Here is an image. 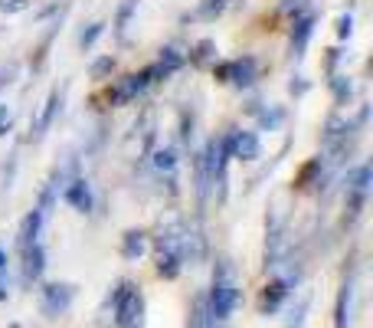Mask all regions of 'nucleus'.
Wrapping results in <instances>:
<instances>
[{
	"mask_svg": "<svg viewBox=\"0 0 373 328\" xmlns=\"http://www.w3.org/2000/svg\"><path fill=\"white\" fill-rule=\"evenodd\" d=\"M115 73V56L108 53V56H99L95 63L88 66V76L92 79H105V76H112Z\"/></svg>",
	"mask_w": 373,
	"mask_h": 328,
	"instance_id": "obj_26",
	"label": "nucleus"
},
{
	"mask_svg": "<svg viewBox=\"0 0 373 328\" xmlns=\"http://www.w3.org/2000/svg\"><path fill=\"white\" fill-rule=\"evenodd\" d=\"M291 295V286H288L282 276H275L265 289H262V295H259V312L262 316H275L282 305H285V299Z\"/></svg>",
	"mask_w": 373,
	"mask_h": 328,
	"instance_id": "obj_13",
	"label": "nucleus"
},
{
	"mask_svg": "<svg viewBox=\"0 0 373 328\" xmlns=\"http://www.w3.org/2000/svg\"><path fill=\"white\" fill-rule=\"evenodd\" d=\"M43 269H46V246H43V240L33 243V246H26V250H20V282H23L26 289H30L33 282H39Z\"/></svg>",
	"mask_w": 373,
	"mask_h": 328,
	"instance_id": "obj_8",
	"label": "nucleus"
},
{
	"mask_svg": "<svg viewBox=\"0 0 373 328\" xmlns=\"http://www.w3.org/2000/svg\"><path fill=\"white\" fill-rule=\"evenodd\" d=\"M135 10H137V0H122V7H118V13H115V33H118V37H124V33H128Z\"/></svg>",
	"mask_w": 373,
	"mask_h": 328,
	"instance_id": "obj_21",
	"label": "nucleus"
},
{
	"mask_svg": "<svg viewBox=\"0 0 373 328\" xmlns=\"http://www.w3.org/2000/svg\"><path fill=\"white\" fill-rule=\"evenodd\" d=\"M62 112V89H52L50 92V99H46V109H43V115H39V122H37V135L33 138H46V131H50L52 125H56V115Z\"/></svg>",
	"mask_w": 373,
	"mask_h": 328,
	"instance_id": "obj_15",
	"label": "nucleus"
},
{
	"mask_svg": "<svg viewBox=\"0 0 373 328\" xmlns=\"http://www.w3.org/2000/svg\"><path fill=\"white\" fill-rule=\"evenodd\" d=\"M118 253H122V259H128V263H137L148 253V233L144 230H124Z\"/></svg>",
	"mask_w": 373,
	"mask_h": 328,
	"instance_id": "obj_14",
	"label": "nucleus"
},
{
	"mask_svg": "<svg viewBox=\"0 0 373 328\" xmlns=\"http://www.w3.org/2000/svg\"><path fill=\"white\" fill-rule=\"evenodd\" d=\"M256 115H259V128H265V131H275V128L285 122V109H282V105L262 109V112H256Z\"/></svg>",
	"mask_w": 373,
	"mask_h": 328,
	"instance_id": "obj_22",
	"label": "nucleus"
},
{
	"mask_svg": "<svg viewBox=\"0 0 373 328\" xmlns=\"http://www.w3.org/2000/svg\"><path fill=\"white\" fill-rule=\"evenodd\" d=\"M226 7H229V0H197V10L190 13V20H197V24H216L226 13Z\"/></svg>",
	"mask_w": 373,
	"mask_h": 328,
	"instance_id": "obj_17",
	"label": "nucleus"
},
{
	"mask_svg": "<svg viewBox=\"0 0 373 328\" xmlns=\"http://www.w3.org/2000/svg\"><path fill=\"white\" fill-rule=\"evenodd\" d=\"M105 309H112L115 328H131L135 322H141V318H144V295H141V289H137L135 282L122 279V282H118V286L112 289V295H108Z\"/></svg>",
	"mask_w": 373,
	"mask_h": 328,
	"instance_id": "obj_2",
	"label": "nucleus"
},
{
	"mask_svg": "<svg viewBox=\"0 0 373 328\" xmlns=\"http://www.w3.org/2000/svg\"><path fill=\"white\" fill-rule=\"evenodd\" d=\"M331 92H334L337 105H347L350 95H354V82H350V76H344V73H334V76H331Z\"/></svg>",
	"mask_w": 373,
	"mask_h": 328,
	"instance_id": "obj_20",
	"label": "nucleus"
},
{
	"mask_svg": "<svg viewBox=\"0 0 373 328\" xmlns=\"http://www.w3.org/2000/svg\"><path fill=\"white\" fill-rule=\"evenodd\" d=\"M190 60H193L197 66L216 60V43H213V39H203V43H197V46H193V53H190Z\"/></svg>",
	"mask_w": 373,
	"mask_h": 328,
	"instance_id": "obj_25",
	"label": "nucleus"
},
{
	"mask_svg": "<svg viewBox=\"0 0 373 328\" xmlns=\"http://www.w3.org/2000/svg\"><path fill=\"white\" fill-rule=\"evenodd\" d=\"M370 181H373L370 164H354L347 174H344V197L350 203V214H361L363 210L367 194H370Z\"/></svg>",
	"mask_w": 373,
	"mask_h": 328,
	"instance_id": "obj_6",
	"label": "nucleus"
},
{
	"mask_svg": "<svg viewBox=\"0 0 373 328\" xmlns=\"http://www.w3.org/2000/svg\"><path fill=\"white\" fill-rule=\"evenodd\" d=\"M7 328H20V325H17V322H13V325H7Z\"/></svg>",
	"mask_w": 373,
	"mask_h": 328,
	"instance_id": "obj_32",
	"label": "nucleus"
},
{
	"mask_svg": "<svg viewBox=\"0 0 373 328\" xmlns=\"http://www.w3.org/2000/svg\"><path fill=\"white\" fill-rule=\"evenodd\" d=\"M62 201L69 203L73 210H79V214H92L95 210V190L88 184V177H82V174L69 177L62 184Z\"/></svg>",
	"mask_w": 373,
	"mask_h": 328,
	"instance_id": "obj_7",
	"label": "nucleus"
},
{
	"mask_svg": "<svg viewBox=\"0 0 373 328\" xmlns=\"http://www.w3.org/2000/svg\"><path fill=\"white\" fill-rule=\"evenodd\" d=\"M10 125H13V112H10V105H3L0 102V138L10 131Z\"/></svg>",
	"mask_w": 373,
	"mask_h": 328,
	"instance_id": "obj_28",
	"label": "nucleus"
},
{
	"mask_svg": "<svg viewBox=\"0 0 373 328\" xmlns=\"http://www.w3.org/2000/svg\"><path fill=\"white\" fill-rule=\"evenodd\" d=\"M105 33V24L102 20H95V24H88L82 33H79V50H92L95 43H99V37Z\"/></svg>",
	"mask_w": 373,
	"mask_h": 328,
	"instance_id": "obj_23",
	"label": "nucleus"
},
{
	"mask_svg": "<svg viewBox=\"0 0 373 328\" xmlns=\"http://www.w3.org/2000/svg\"><path fill=\"white\" fill-rule=\"evenodd\" d=\"M229 152H233V158H239V161H259V154H262L259 135H256L252 128H236V131H229Z\"/></svg>",
	"mask_w": 373,
	"mask_h": 328,
	"instance_id": "obj_11",
	"label": "nucleus"
},
{
	"mask_svg": "<svg viewBox=\"0 0 373 328\" xmlns=\"http://www.w3.org/2000/svg\"><path fill=\"white\" fill-rule=\"evenodd\" d=\"M186 63V53L180 50V46H164L161 56H157V63H154V69H157V79H167L174 76L177 69Z\"/></svg>",
	"mask_w": 373,
	"mask_h": 328,
	"instance_id": "obj_16",
	"label": "nucleus"
},
{
	"mask_svg": "<svg viewBox=\"0 0 373 328\" xmlns=\"http://www.w3.org/2000/svg\"><path fill=\"white\" fill-rule=\"evenodd\" d=\"M151 164H154V171H157V174L174 177V171H177V148H174V145H164V148H157V152L151 154Z\"/></svg>",
	"mask_w": 373,
	"mask_h": 328,
	"instance_id": "obj_18",
	"label": "nucleus"
},
{
	"mask_svg": "<svg viewBox=\"0 0 373 328\" xmlns=\"http://www.w3.org/2000/svg\"><path fill=\"white\" fill-rule=\"evenodd\" d=\"M308 309H311V295H305V299H298V305L288 312V322L285 328H301L305 325V318H308Z\"/></svg>",
	"mask_w": 373,
	"mask_h": 328,
	"instance_id": "obj_24",
	"label": "nucleus"
},
{
	"mask_svg": "<svg viewBox=\"0 0 373 328\" xmlns=\"http://www.w3.org/2000/svg\"><path fill=\"white\" fill-rule=\"evenodd\" d=\"M75 299L73 282H43L39 286V312L46 318H59L69 312V305Z\"/></svg>",
	"mask_w": 373,
	"mask_h": 328,
	"instance_id": "obj_5",
	"label": "nucleus"
},
{
	"mask_svg": "<svg viewBox=\"0 0 373 328\" xmlns=\"http://www.w3.org/2000/svg\"><path fill=\"white\" fill-rule=\"evenodd\" d=\"M305 7H308V0H282V10H285L288 17H298V13H305Z\"/></svg>",
	"mask_w": 373,
	"mask_h": 328,
	"instance_id": "obj_29",
	"label": "nucleus"
},
{
	"mask_svg": "<svg viewBox=\"0 0 373 328\" xmlns=\"http://www.w3.org/2000/svg\"><path fill=\"white\" fill-rule=\"evenodd\" d=\"M46 220H50V214H46V210H39V207H33V210L23 217V224H20V233H17V250H26V246L39 243Z\"/></svg>",
	"mask_w": 373,
	"mask_h": 328,
	"instance_id": "obj_12",
	"label": "nucleus"
},
{
	"mask_svg": "<svg viewBox=\"0 0 373 328\" xmlns=\"http://www.w3.org/2000/svg\"><path fill=\"white\" fill-rule=\"evenodd\" d=\"M216 325H223V322H213V318L207 316V302H203V295H200L197 302H193L190 318H186V328H216Z\"/></svg>",
	"mask_w": 373,
	"mask_h": 328,
	"instance_id": "obj_19",
	"label": "nucleus"
},
{
	"mask_svg": "<svg viewBox=\"0 0 373 328\" xmlns=\"http://www.w3.org/2000/svg\"><path fill=\"white\" fill-rule=\"evenodd\" d=\"M314 24H318V17L314 13H298V17H291V33H288V46H291V56L295 60H305V50H308L311 37H314Z\"/></svg>",
	"mask_w": 373,
	"mask_h": 328,
	"instance_id": "obj_9",
	"label": "nucleus"
},
{
	"mask_svg": "<svg viewBox=\"0 0 373 328\" xmlns=\"http://www.w3.org/2000/svg\"><path fill=\"white\" fill-rule=\"evenodd\" d=\"M288 89H291V95H301V92H308V82H305V79L298 76V82H291Z\"/></svg>",
	"mask_w": 373,
	"mask_h": 328,
	"instance_id": "obj_31",
	"label": "nucleus"
},
{
	"mask_svg": "<svg viewBox=\"0 0 373 328\" xmlns=\"http://www.w3.org/2000/svg\"><path fill=\"white\" fill-rule=\"evenodd\" d=\"M337 37L341 39L354 37V17H350V13H341V17H337Z\"/></svg>",
	"mask_w": 373,
	"mask_h": 328,
	"instance_id": "obj_27",
	"label": "nucleus"
},
{
	"mask_svg": "<svg viewBox=\"0 0 373 328\" xmlns=\"http://www.w3.org/2000/svg\"><path fill=\"white\" fill-rule=\"evenodd\" d=\"M354 295H357V276L347 273L341 289H337V305H334V328H350L354 322Z\"/></svg>",
	"mask_w": 373,
	"mask_h": 328,
	"instance_id": "obj_10",
	"label": "nucleus"
},
{
	"mask_svg": "<svg viewBox=\"0 0 373 328\" xmlns=\"http://www.w3.org/2000/svg\"><path fill=\"white\" fill-rule=\"evenodd\" d=\"M213 76L220 82H229L236 89H252L259 79V60L256 56H236L233 63H220L213 66Z\"/></svg>",
	"mask_w": 373,
	"mask_h": 328,
	"instance_id": "obj_4",
	"label": "nucleus"
},
{
	"mask_svg": "<svg viewBox=\"0 0 373 328\" xmlns=\"http://www.w3.org/2000/svg\"><path fill=\"white\" fill-rule=\"evenodd\" d=\"M154 82H161L157 79V69L154 66H144L141 73H128V76L115 79V86L108 89V105H128V102H135L137 95H144Z\"/></svg>",
	"mask_w": 373,
	"mask_h": 328,
	"instance_id": "obj_3",
	"label": "nucleus"
},
{
	"mask_svg": "<svg viewBox=\"0 0 373 328\" xmlns=\"http://www.w3.org/2000/svg\"><path fill=\"white\" fill-rule=\"evenodd\" d=\"M26 3L30 0H3L0 7H3V13H20V10H26Z\"/></svg>",
	"mask_w": 373,
	"mask_h": 328,
	"instance_id": "obj_30",
	"label": "nucleus"
},
{
	"mask_svg": "<svg viewBox=\"0 0 373 328\" xmlns=\"http://www.w3.org/2000/svg\"><path fill=\"white\" fill-rule=\"evenodd\" d=\"M203 302H207V316L213 322H229V316L236 312L239 305V286H236V276H233V266L229 259H216L213 266V286L210 292L203 295Z\"/></svg>",
	"mask_w": 373,
	"mask_h": 328,
	"instance_id": "obj_1",
	"label": "nucleus"
}]
</instances>
